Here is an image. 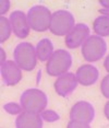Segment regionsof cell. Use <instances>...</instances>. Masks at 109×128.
I'll use <instances>...</instances> for the list:
<instances>
[{
    "mask_svg": "<svg viewBox=\"0 0 109 128\" xmlns=\"http://www.w3.org/2000/svg\"><path fill=\"white\" fill-rule=\"evenodd\" d=\"M21 105L24 110L42 113L47 106V95L38 89H30L21 95Z\"/></svg>",
    "mask_w": 109,
    "mask_h": 128,
    "instance_id": "cell-1",
    "label": "cell"
},
{
    "mask_svg": "<svg viewBox=\"0 0 109 128\" xmlns=\"http://www.w3.org/2000/svg\"><path fill=\"white\" fill-rule=\"evenodd\" d=\"M14 60L23 70H33L36 67L37 62V55L34 46L30 43H20L14 49Z\"/></svg>",
    "mask_w": 109,
    "mask_h": 128,
    "instance_id": "cell-2",
    "label": "cell"
},
{
    "mask_svg": "<svg viewBox=\"0 0 109 128\" xmlns=\"http://www.w3.org/2000/svg\"><path fill=\"white\" fill-rule=\"evenodd\" d=\"M72 65V57L64 49H58L48 59L46 70L49 76H61L65 74Z\"/></svg>",
    "mask_w": 109,
    "mask_h": 128,
    "instance_id": "cell-3",
    "label": "cell"
},
{
    "mask_svg": "<svg viewBox=\"0 0 109 128\" xmlns=\"http://www.w3.org/2000/svg\"><path fill=\"white\" fill-rule=\"evenodd\" d=\"M74 28V16L67 10H58L53 13L49 30L53 34L63 36Z\"/></svg>",
    "mask_w": 109,
    "mask_h": 128,
    "instance_id": "cell-4",
    "label": "cell"
},
{
    "mask_svg": "<svg viewBox=\"0 0 109 128\" xmlns=\"http://www.w3.org/2000/svg\"><path fill=\"white\" fill-rule=\"evenodd\" d=\"M50 11L44 6H35L27 12V22L32 30L36 32H45L48 30L51 21Z\"/></svg>",
    "mask_w": 109,
    "mask_h": 128,
    "instance_id": "cell-5",
    "label": "cell"
},
{
    "mask_svg": "<svg viewBox=\"0 0 109 128\" xmlns=\"http://www.w3.org/2000/svg\"><path fill=\"white\" fill-rule=\"evenodd\" d=\"M107 50V44L100 36L92 35L84 42L82 46V55L87 62H97L104 57Z\"/></svg>",
    "mask_w": 109,
    "mask_h": 128,
    "instance_id": "cell-6",
    "label": "cell"
},
{
    "mask_svg": "<svg viewBox=\"0 0 109 128\" xmlns=\"http://www.w3.org/2000/svg\"><path fill=\"white\" fill-rule=\"evenodd\" d=\"M88 35H90V28L87 25L83 23L76 24L65 36V45L71 49L77 48L79 46L84 44L85 40L90 37Z\"/></svg>",
    "mask_w": 109,
    "mask_h": 128,
    "instance_id": "cell-7",
    "label": "cell"
},
{
    "mask_svg": "<svg viewBox=\"0 0 109 128\" xmlns=\"http://www.w3.org/2000/svg\"><path fill=\"white\" fill-rule=\"evenodd\" d=\"M94 116H95V110L93 105L85 101H80L75 103L70 112V117L72 120L82 122L86 124H90L93 120Z\"/></svg>",
    "mask_w": 109,
    "mask_h": 128,
    "instance_id": "cell-8",
    "label": "cell"
},
{
    "mask_svg": "<svg viewBox=\"0 0 109 128\" xmlns=\"http://www.w3.org/2000/svg\"><path fill=\"white\" fill-rule=\"evenodd\" d=\"M76 76L72 72H65L61 74L54 82V90L61 96H67L71 94L77 86Z\"/></svg>",
    "mask_w": 109,
    "mask_h": 128,
    "instance_id": "cell-9",
    "label": "cell"
},
{
    "mask_svg": "<svg viewBox=\"0 0 109 128\" xmlns=\"http://www.w3.org/2000/svg\"><path fill=\"white\" fill-rule=\"evenodd\" d=\"M10 22L12 31L20 38H25L30 34V25L27 22V16L22 11H14L10 14Z\"/></svg>",
    "mask_w": 109,
    "mask_h": 128,
    "instance_id": "cell-10",
    "label": "cell"
},
{
    "mask_svg": "<svg viewBox=\"0 0 109 128\" xmlns=\"http://www.w3.org/2000/svg\"><path fill=\"white\" fill-rule=\"evenodd\" d=\"M1 76L8 86H15L22 79L21 68L15 62L8 60L1 65Z\"/></svg>",
    "mask_w": 109,
    "mask_h": 128,
    "instance_id": "cell-11",
    "label": "cell"
},
{
    "mask_svg": "<svg viewBox=\"0 0 109 128\" xmlns=\"http://www.w3.org/2000/svg\"><path fill=\"white\" fill-rule=\"evenodd\" d=\"M15 125L18 128H41L43 127V118L38 113L24 110L16 117Z\"/></svg>",
    "mask_w": 109,
    "mask_h": 128,
    "instance_id": "cell-12",
    "label": "cell"
},
{
    "mask_svg": "<svg viewBox=\"0 0 109 128\" xmlns=\"http://www.w3.org/2000/svg\"><path fill=\"white\" fill-rule=\"evenodd\" d=\"M76 79L77 82L81 83L82 86H92L98 79L99 72L92 65H83L76 71Z\"/></svg>",
    "mask_w": 109,
    "mask_h": 128,
    "instance_id": "cell-13",
    "label": "cell"
},
{
    "mask_svg": "<svg viewBox=\"0 0 109 128\" xmlns=\"http://www.w3.org/2000/svg\"><path fill=\"white\" fill-rule=\"evenodd\" d=\"M54 54V45L50 40L44 38L39 40L36 46V55L41 62H46Z\"/></svg>",
    "mask_w": 109,
    "mask_h": 128,
    "instance_id": "cell-14",
    "label": "cell"
},
{
    "mask_svg": "<svg viewBox=\"0 0 109 128\" xmlns=\"http://www.w3.org/2000/svg\"><path fill=\"white\" fill-rule=\"evenodd\" d=\"M93 28L98 36H109V16H98L94 21Z\"/></svg>",
    "mask_w": 109,
    "mask_h": 128,
    "instance_id": "cell-15",
    "label": "cell"
},
{
    "mask_svg": "<svg viewBox=\"0 0 109 128\" xmlns=\"http://www.w3.org/2000/svg\"><path fill=\"white\" fill-rule=\"evenodd\" d=\"M11 31H12V26H11L10 20L1 16L0 18V42L3 43L9 38Z\"/></svg>",
    "mask_w": 109,
    "mask_h": 128,
    "instance_id": "cell-16",
    "label": "cell"
},
{
    "mask_svg": "<svg viewBox=\"0 0 109 128\" xmlns=\"http://www.w3.org/2000/svg\"><path fill=\"white\" fill-rule=\"evenodd\" d=\"M42 118L43 119H45L46 122H49V123H51V122H56V120H58V119L60 118L59 117V115L57 114L56 112H54V110H43L42 112Z\"/></svg>",
    "mask_w": 109,
    "mask_h": 128,
    "instance_id": "cell-17",
    "label": "cell"
},
{
    "mask_svg": "<svg viewBox=\"0 0 109 128\" xmlns=\"http://www.w3.org/2000/svg\"><path fill=\"white\" fill-rule=\"evenodd\" d=\"M3 108L7 110L9 114L15 115V114L22 113L23 107H22V105H19V104H16V103H8V104H4Z\"/></svg>",
    "mask_w": 109,
    "mask_h": 128,
    "instance_id": "cell-18",
    "label": "cell"
},
{
    "mask_svg": "<svg viewBox=\"0 0 109 128\" xmlns=\"http://www.w3.org/2000/svg\"><path fill=\"white\" fill-rule=\"evenodd\" d=\"M100 89H102V93L104 94V96L109 98V74L106 76L104 79H103Z\"/></svg>",
    "mask_w": 109,
    "mask_h": 128,
    "instance_id": "cell-19",
    "label": "cell"
},
{
    "mask_svg": "<svg viewBox=\"0 0 109 128\" xmlns=\"http://www.w3.org/2000/svg\"><path fill=\"white\" fill-rule=\"evenodd\" d=\"M68 127L69 128H81V127H84V128H87L90 127V124H86V123H82V122H77V120H72L68 124Z\"/></svg>",
    "mask_w": 109,
    "mask_h": 128,
    "instance_id": "cell-20",
    "label": "cell"
},
{
    "mask_svg": "<svg viewBox=\"0 0 109 128\" xmlns=\"http://www.w3.org/2000/svg\"><path fill=\"white\" fill-rule=\"evenodd\" d=\"M9 7H10V1H8V0H2V1L0 2V13L4 14L9 10Z\"/></svg>",
    "mask_w": 109,
    "mask_h": 128,
    "instance_id": "cell-21",
    "label": "cell"
},
{
    "mask_svg": "<svg viewBox=\"0 0 109 128\" xmlns=\"http://www.w3.org/2000/svg\"><path fill=\"white\" fill-rule=\"evenodd\" d=\"M104 112H105V115H106V117H107V119L109 120V101L107 102V103H106Z\"/></svg>",
    "mask_w": 109,
    "mask_h": 128,
    "instance_id": "cell-22",
    "label": "cell"
},
{
    "mask_svg": "<svg viewBox=\"0 0 109 128\" xmlns=\"http://www.w3.org/2000/svg\"><path fill=\"white\" fill-rule=\"evenodd\" d=\"M99 4L109 10V0H99Z\"/></svg>",
    "mask_w": 109,
    "mask_h": 128,
    "instance_id": "cell-23",
    "label": "cell"
},
{
    "mask_svg": "<svg viewBox=\"0 0 109 128\" xmlns=\"http://www.w3.org/2000/svg\"><path fill=\"white\" fill-rule=\"evenodd\" d=\"M104 66H105V68H106V70H107L109 72V56L106 57V59H105V62H104Z\"/></svg>",
    "mask_w": 109,
    "mask_h": 128,
    "instance_id": "cell-24",
    "label": "cell"
},
{
    "mask_svg": "<svg viewBox=\"0 0 109 128\" xmlns=\"http://www.w3.org/2000/svg\"><path fill=\"white\" fill-rule=\"evenodd\" d=\"M0 52H1V65L2 64H4L5 62H4V59H5V53H4V50L3 49H0Z\"/></svg>",
    "mask_w": 109,
    "mask_h": 128,
    "instance_id": "cell-25",
    "label": "cell"
},
{
    "mask_svg": "<svg viewBox=\"0 0 109 128\" xmlns=\"http://www.w3.org/2000/svg\"><path fill=\"white\" fill-rule=\"evenodd\" d=\"M99 12H100V13H103V14H106V16H109V10H108V9H106V10H100Z\"/></svg>",
    "mask_w": 109,
    "mask_h": 128,
    "instance_id": "cell-26",
    "label": "cell"
}]
</instances>
